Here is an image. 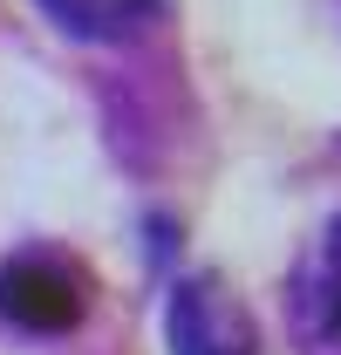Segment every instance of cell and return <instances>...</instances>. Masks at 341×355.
I'll return each instance as SVG.
<instances>
[{
    "label": "cell",
    "instance_id": "1",
    "mask_svg": "<svg viewBox=\"0 0 341 355\" xmlns=\"http://www.w3.org/2000/svg\"><path fill=\"white\" fill-rule=\"evenodd\" d=\"M89 314V273L55 246H21L0 260V321L14 335H69Z\"/></svg>",
    "mask_w": 341,
    "mask_h": 355
},
{
    "label": "cell",
    "instance_id": "2",
    "mask_svg": "<svg viewBox=\"0 0 341 355\" xmlns=\"http://www.w3.org/2000/svg\"><path fill=\"white\" fill-rule=\"evenodd\" d=\"M170 355H259V321L225 273H177L164 294Z\"/></svg>",
    "mask_w": 341,
    "mask_h": 355
},
{
    "label": "cell",
    "instance_id": "3",
    "mask_svg": "<svg viewBox=\"0 0 341 355\" xmlns=\"http://www.w3.org/2000/svg\"><path fill=\"white\" fill-rule=\"evenodd\" d=\"M287 335L300 355H341V212L300 246L287 273Z\"/></svg>",
    "mask_w": 341,
    "mask_h": 355
},
{
    "label": "cell",
    "instance_id": "4",
    "mask_svg": "<svg viewBox=\"0 0 341 355\" xmlns=\"http://www.w3.org/2000/svg\"><path fill=\"white\" fill-rule=\"evenodd\" d=\"M35 7L76 42H130L157 21L164 0H35Z\"/></svg>",
    "mask_w": 341,
    "mask_h": 355
}]
</instances>
